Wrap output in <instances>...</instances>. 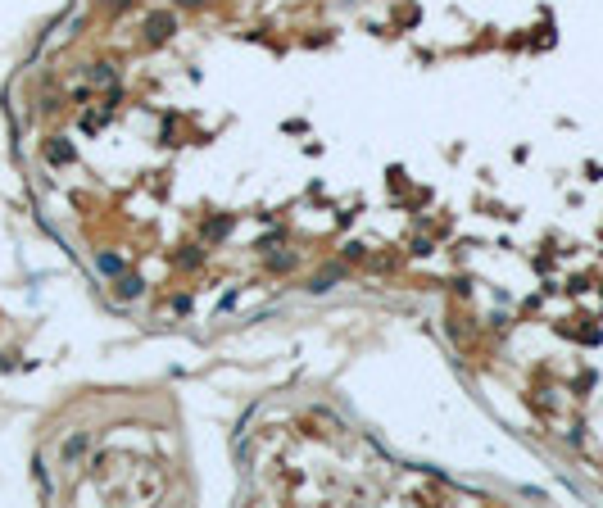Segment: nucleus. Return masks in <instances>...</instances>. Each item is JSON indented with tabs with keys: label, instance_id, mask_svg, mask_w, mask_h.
Listing matches in <instances>:
<instances>
[{
	"label": "nucleus",
	"instance_id": "f257e3e1",
	"mask_svg": "<svg viewBox=\"0 0 603 508\" xmlns=\"http://www.w3.org/2000/svg\"><path fill=\"white\" fill-rule=\"evenodd\" d=\"M172 32H177V14H168V9H154V14H145V36H150V46L168 41Z\"/></svg>",
	"mask_w": 603,
	"mask_h": 508
},
{
	"label": "nucleus",
	"instance_id": "f03ea898",
	"mask_svg": "<svg viewBox=\"0 0 603 508\" xmlns=\"http://www.w3.org/2000/svg\"><path fill=\"white\" fill-rule=\"evenodd\" d=\"M141 291H145V281H141V277H122L118 286H114V295H118V300H137Z\"/></svg>",
	"mask_w": 603,
	"mask_h": 508
},
{
	"label": "nucleus",
	"instance_id": "7ed1b4c3",
	"mask_svg": "<svg viewBox=\"0 0 603 508\" xmlns=\"http://www.w3.org/2000/svg\"><path fill=\"white\" fill-rule=\"evenodd\" d=\"M82 450H86V436L78 431L73 440H64V450H59V454H64V463H78V458H82Z\"/></svg>",
	"mask_w": 603,
	"mask_h": 508
},
{
	"label": "nucleus",
	"instance_id": "20e7f679",
	"mask_svg": "<svg viewBox=\"0 0 603 508\" xmlns=\"http://www.w3.org/2000/svg\"><path fill=\"white\" fill-rule=\"evenodd\" d=\"M95 268H100L105 277H114V272H122V259L118 254H100V259H95Z\"/></svg>",
	"mask_w": 603,
	"mask_h": 508
},
{
	"label": "nucleus",
	"instance_id": "39448f33",
	"mask_svg": "<svg viewBox=\"0 0 603 508\" xmlns=\"http://www.w3.org/2000/svg\"><path fill=\"white\" fill-rule=\"evenodd\" d=\"M340 277V268H331V272H318V277L309 281V291H331V281Z\"/></svg>",
	"mask_w": 603,
	"mask_h": 508
},
{
	"label": "nucleus",
	"instance_id": "423d86ee",
	"mask_svg": "<svg viewBox=\"0 0 603 508\" xmlns=\"http://www.w3.org/2000/svg\"><path fill=\"white\" fill-rule=\"evenodd\" d=\"M51 159H55V164H73V145H64V141H59V136H55V145H51Z\"/></svg>",
	"mask_w": 603,
	"mask_h": 508
},
{
	"label": "nucleus",
	"instance_id": "0eeeda50",
	"mask_svg": "<svg viewBox=\"0 0 603 508\" xmlns=\"http://www.w3.org/2000/svg\"><path fill=\"white\" fill-rule=\"evenodd\" d=\"M91 78H95V82H114V73H109V64H95Z\"/></svg>",
	"mask_w": 603,
	"mask_h": 508
},
{
	"label": "nucleus",
	"instance_id": "6e6552de",
	"mask_svg": "<svg viewBox=\"0 0 603 508\" xmlns=\"http://www.w3.org/2000/svg\"><path fill=\"white\" fill-rule=\"evenodd\" d=\"M182 9H200V5H214V0H177Z\"/></svg>",
	"mask_w": 603,
	"mask_h": 508
},
{
	"label": "nucleus",
	"instance_id": "1a4fd4ad",
	"mask_svg": "<svg viewBox=\"0 0 603 508\" xmlns=\"http://www.w3.org/2000/svg\"><path fill=\"white\" fill-rule=\"evenodd\" d=\"M100 5H122V0H100Z\"/></svg>",
	"mask_w": 603,
	"mask_h": 508
}]
</instances>
